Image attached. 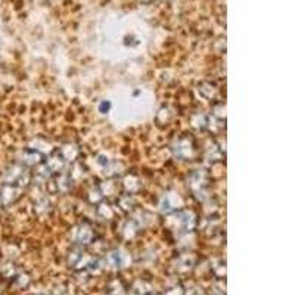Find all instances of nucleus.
I'll return each mask as SVG.
<instances>
[{"label":"nucleus","instance_id":"393cba45","mask_svg":"<svg viewBox=\"0 0 295 295\" xmlns=\"http://www.w3.org/2000/svg\"><path fill=\"white\" fill-rule=\"evenodd\" d=\"M109 108H111V105H109L108 102H104V104L101 105V111H102V112H105V111H108Z\"/></svg>","mask_w":295,"mask_h":295},{"label":"nucleus","instance_id":"f257e3e1","mask_svg":"<svg viewBox=\"0 0 295 295\" xmlns=\"http://www.w3.org/2000/svg\"><path fill=\"white\" fill-rule=\"evenodd\" d=\"M30 182H31V174L27 170L25 166L14 164L3 174V183L6 185H15V186L25 189L30 185Z\"/></svg>","mask_w":295,"mask_h":295},{"label":"nucleus","instance_id":"9d476101","mask_svg":"<svg viewBox=\"0 0 295 295\" xmlns=\"http://www.w3.org/2000/svg\"><path fill=\"white\" fill-rule=\"evenodd\" d=\"M195 266V255L193 254H183V255H179L174 263H173V269L177 272V273H187L193 269Z\"/></svg>","mask_w":295,"mask_h":295},{"label":"nucleus","instance_id":"f3484780","mask_svg":"<svg viewBox=\"0 0 295 295\" xmlns=\"http://www.w3.org/2000/svg\"><path fill=\"white\" fill-rule=\"evenodd\" d=\"M205 156L208 161H220L223 158V149L218 148L217 145H211L205 149Z\"/></svg>","mask_w":295,"mask_h":295},{"label":"nucleus","instance_id":"2eb2a0df","mask_svg":"<svg viewBox=\"0 0 295 295\" xmlns=\"http://www.w3.org/2000/svg\"><path fill=\"white\" fill-rule=\"evenodd\" d=\"M140 180L138 176H135V174H128V176H125L124 179V187L125 190L128 192V193H135V192H138L140 189Z\"/></svg>","mask_w":295,"mask_h":295},{"label":"nucleus","instance_id":"a211bd4d","mask_svg":"<svg viewBox=\"0 0 295 295\" xmlns=\"http://www.w3.org/2000/svg\"><path fill=\"white\" fill-rule=\"evenodd\" d=\"M133 294L135 295H149L151 294V285L145 280H138L133 285Z\"/></svg>","mask_w":295,"mask_h":295},{"label":"nucleus","instance_id":"412c9836","mask_svg":"<svg viewBox=\"0 0 295 295\" xmlns=\"http://www.w3.org/2000/svg\"><path fill=\"white\" fill-rule=\"evenodd\" d=\"M207 123H208V117L204 114H196L192 117V125L196 128H207Z\"/></svg>","mask_w":295,"mask_h":295},{"label":"nucleus","instance_id":"a878e982","mask_svg":"<svg viewBox=\"0 0 295 295\" xmlns=\"http://www.w3.org/2000/svg\"><path fill=\"white\" fill-rule=\"evenodd\" d=\"M140 2H142V3H146V5H148V3H152L154 0H140Z\"/></svg>","mask_w":295,"mask_h":295},{"label":"nucleus","instance_id":"9b49d317","mask_svg":"<svg viewBox=\"0 0 295 295\" xmlns=\"http://www.w3.org/2000/svg\"><path fill=\"white\" fill-rule=\"evenodd\" d=\"M43 154L32 149V148H27L22 154V162L25 167H34V166H39L43 162Z\"/></svg>","mask_w":295,"mask_h":295},{"label":"nucleus","instance_id":"6ab92c4d","mask_svg":"<svg viewBox=\"0 0 295 295\" xmlns=\"http://www.w3.org/2000/svg\"><path fill=\"white\" fill-rule=\"evenodd\" d=\"M97 214H99V217L105 218V220H111V218L114 217V210H112V207L108 205V204H99V207H97Z\"/></svg>","mask_w":295,"mask_h":295},{"label":"nucleus","instance_id":"423d86ee","mask_svg":"<svg viewBox=\"0 0 295 295\" xmlns=\"http://www.w3.org/2000/svg\"><path fill=\"white\" fill-rule=\"evenodd\" d=\"M22 190H24L22 187L3 183L0 187V207H9L11 204L18 201Z\"/></svg>","mask_w":295,"mask_h":295},{"label":"nucleus","instance_id":"b1692460","mask_svg":"<svg viewBox=\"0 0 295 295\" xmlns=\"http://www.w3.org/2000/svg\"><path fill=\"white\" fill-rule=\"evenodd\" d=\"M164 295H185V291H183V288H182V286H174V288L167 289Z\"/></svg>","mask_w":295,"mask_h":295},{"label":"nucleus","instance_id":"4be33fe9","mask_svg":"<svg viewBox=\"0 0 295 295\" xmlns=\"http://www.w3.org/2000/svg\"><path fill=\"white\" fill-rule=\"evenodd\" d=\"M118 204H120V207H121V210L123 211H130L132 208H133V205H135V200L130 196V193L128 195H125V196H121L120 200H118Z\"/></svg>","mask_w":295,"mask_h":295},{"label":"nucleus","instance_id":"1a4fd4ad","mask_svg":"<svg viewBox=\"0 0 295 295\" xmlns=\"http://www.w3.org/2000/svg\"><path fill=\"white\" fill-rule=\"evenodd\" d=\"M180 204H182V200H180L179 195H176V193H167V195H164L161 198L159 210L164 214H171V213H174L179 208Z\"/></svg>","mask_w":295,"mask_h":295},{"label":"nucleus","instance_id":"4468645a","mask_svg":"<svg viewBox=\"0 0 295 295\" xmlns=\"http://www.w3.org/2000/svg\"><path fill=\"white\" fill-rule=\"evenodd\" d=\"M59 155L62 156V159L65 162H73V161H76L78 156V148L76 145H71V143H68V145H65L61 148V151L58 152Z\"/></svg>","mask_w":295,"mask_h":295},{"label":"nucleus","instance_id":"aec40b11","mask_svg":"<svg viewBox=\"0 0 295 295\" xmlns=\"http://www.w3.org/2000/svg\"><path fill=\"white\" fill-rule=\"evenodd\" d=\"M108 295H124V286L120 280H112L108 286Z\"/></svg>","mask_w":295,"mask_h":295},{"label":"nucleus","instance_id":"20e7f679","mask_svg":"<svg viewBox=\"0 0 295 295\" xmlns=\"http://www.w3.org/2000/svg\"><path fill=\"white\" fill-rule=\"evenodd\" d=\"M173 154L177 156V158H180V159H192L195 154H196V145H195V142L190 139V138H187V136H182V138H179V139L176 140L174 143H173Z\"/></svg>","mask_w":295,"mask_h":295},{"label":"nucleus","instance_id":"0eeeda50","mask_svg":"<svg viewBox=\"0 0 295 295\" xmlns=\"http://www.w3.org/2000/svg\"><path fill=\"white\" fill-rule=\"evenodd\" d=\"M187 186L196 193V196H201V193L204 195L207 187H208V177H207V174L201 173V171L192 173L190 177L187 179Z\"/></svg>","mask_w":295,"mask_h":295},{"label":"nucleus","instance_id":"f03ea898","mask_svg":"<svg viewBox=\"0 0 295 295\" xmlns=\"http://www.w3.org/2000/svg\"><path fill=\"white\" fill-rule=\"evenodd\" d=\"M94 264L96 260L93 255L84 251L83 247H76L68 254V266L74 270H87L92 269Z\"/></svg>","mask_w":295,"mask_h":295},{"label":"nucleus","instance_id":"dca6fc26","mask_svg":"<svg viewBox=\"0 0 295 295\" xmlns=\"http://www.w3.org/2000/svg\"><path fill=\"white\" fill-rule=\"evenodd\" d=\"M198 90H200V93H201L205 99H213V97H216V94L218 93L217 87H216L213 83H202Z\"/></svg>","mask_w":295,"mask_h":295},{"label":"nucleus","instance_id":"ddd939ff","mask_svg":"<svg viewBox=\"0 0 295 295\" xmlns=\"http://www.w3.org/2000/svg\"><path fill=\"white\" fill-rule=\"evenodd\" d=\"M108 263L111 267L114 269H121V267H125V263H127V255H125L123 251H111L108 254Z\"/></svg>","mask_w":295,"mask_h":295},{"label":"nucleus","instance_id":"6e6552de","mask_svg":"<svg viewBox=\"0 0 295 295\" xmlns=\"http://www.w3.org/2000/svg\"><path fill=\"white\" fill-rule=\"evenodd\" d=\"M63 167H65V161L59 154H56V155L49 156L46 164L40 170V174L43 177H52L53 174H59L63 170Z\"/></svg>","mask_w":295,"mask_h":295},{"label":"nucleus","instance_id":"5701e85b","mask_svg":"<svg viewBox=\"0 0 295 295\" xmlns=\"http://www.w3.org/2000/svg\"><path fill=\"white\" fill-rule=\"evenodd\" d=\"M211 270H213V273L216 275V278H218V279H223V278L226 276V263L220 260L218 264H216V266H211Z\"/></svg>","mask_w":295,"mask_h":295},{"label":"nucleus","instance_id":"f8f14e48","mask_svg":"<svg viewBox=\"0 0 295 295\" xmlns=\"http://www.w3.org/2000/svg\"><path fill=\"white\" fill-rule=\"evenodd\" d=\"M52 190L53 192H67L70 187L73 186V179L70 174H58L52 180Z\"/></svg>","mask_w":295,"mask_h":295},{"label":"nucleus","instance_id":"7ed1b4c3","mask_svg":"<svg viewBox=\"0 0 295 295\" xmlns=\"http://www.w3.org/2000/svg\"><path fill=\"white\" fill-rule=\"evenodd\" d=\"M170 220L176 221V226L171 227L176 232H177V229H179V232H192L198 224L196 214L190 210H182V211L176 213L174 216H171Z\"/></svg>","mask_w":295,"mask_h":295},{"label":"nucleus","instance_id":"39448f33","mask_svg":"<svg viewBox=\"0 0 295 295\" xmlns=\"http://www.w3.org/2000/svg\"><path fill=\"white\" fill-rule=\"evenodd\" d=\"M94 239V231L92 226H89L87 223H81L77 224L73 231H71V241L77 245V247H84L92 244Z\"/></svg>","mask_w":295,"mask_h":295}]
</instances>
